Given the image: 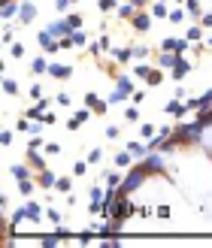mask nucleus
Listing matches in <instances>:
<instances>
[{"mask_svg":"<svg viewBox=\"0 0 212 248\" xmlns=\"http://www.w3.org/2000/svg\"><path fill=\"white\" fill-rule=\"evenodd\" d=\"M9 52H12V58H18V61H21V58H24V46H21V43H16V46L9 48Z\"/></svg>","mask_w":212,"mask_h":248,"instance_id":"44","label":"nucleus"},{"mask_svg":"<svg viewBox=\"0 0 212 248\" xmlns=\"http://www.w3.org/2000/svg\"><path fill=\"white\" fill-rule=\"evenodd\" d=\"M188 46H191L188 36H185V40H179V36H167V40L161 43L164 52H176V55H185V52H188Z\"/></svg>","mask_w":212,"mask_h":248,"instance_id":"5","label":"nucleus"},{"mask_svg":"<svg viewBox=\"0 0 212 248\" xmlns=\"http://www.w3.org/2000/svg\"><path fill=\"white\" fill-rule=\"evenodd\" d=\"M124 118H128L130 124H133V121H140V112H136V106H130L128 112H124Z\"/></svg>","mask_w":212,"mask_h":248,"instance_id":"47","label":"nucleus"},{"mask_svg":"<svg viewBox=\"0 0 212 248\" xmlns=\"http://www.w3.org/2000/svg\"><path fill=\"white\" fill-rule=\"evenodd\" d=\"M100 157H103L100 148H91V152H88V164H100Z\"/></svg>","mask_w":212,"mask_h":248,"instance_id":"42","label":"nucleus"},{"mask_svg":"<svg viewBox=\"0 0 212 248\" xmlns=\"http://www.w3.org/2000/svg\"><path fill=\"white\" fill-rule=\"evenodd\" d=\"M100 9L109 12V9H118V0H100Z\"/></svg>","mask_w":212,"mask_h":248,"instance_id":"45","label":"nucleus"},{"mask_svg":"<svg viewBox=\"0 0 212 248\" xmlns=\"http://www.w3.org/2000/svg\"><path fill=\"white\" fill-rule=\"evenodd\" d=\"M70 3H73V0H55V6H58V9H67Z\"/></svg>","mask_w":212,"mask_h":248,"instance_id":"57","label":"nucleus"},{"mask_svg":"<svg viewBox=\"0 0 212 248\" xmlns=\"http://www.w3.org/2000/svg\"><path fill=\"white\" fill-rule=\"evenodd\" d=\"M130 48H133V58H136V61H146V58H148V48H146V46H130Z\"/></svg>","mask_w":212,"mask_h":248,"instance_id":"38","label":"nucleus"},{"mask_svg":"<svg viewBox=\"0 0 212 248\" xmlns=\"http://www.w3.org/2000/svg\"><path fill=\"white\" fill-rule=\"evenodd\" d=\"M140 136H155V127L152 124H140Z\"/></svg>","mask_w":212,"mask_h":248,"instance_id":"49","label":"nucleus"},{"mask_svg":"<svg viewBox=\"0 0 212 248\" xmlns=\"http://www.w3.org/2000/svg\"><path fill=\"white\" fill-rule=\"evenodd\" d=\"M200 24H203V28H212V12H206V16H200Z\"/></svg>","mask_w":212,"mask_h":248,"instance_id":"54","label":"nucleus"},{"mask_svg":"<svg viewBox=\"0 0 212 248\" xmlns=\"http://www.w3.org/2000/svg\"><path fill=\"white\" fill-rule=\"evenodd\" d=\"M161 82H164V70H152V73H148V79H146V85H161Z\"/></svg>","mask_w":212,"mask_h":248,"instance_id":"30","label":"nucleus"},{"mask_svg":"<svg viewBox=\"0 0 212 248\" xmlns=\"http://www.w3.org/2000/svg\"><path fill=\"white\" fill-rule=\"evenodd\" d=\"M206 46H212V36H209V40H206Z\"/></svg>","mask_w":212,"mask_h":248,"instance_id":"60","label":"nucleus"},{"mask_svg":"<svg viewBox=\"0 0 212 248\" xmlns=\"http://www.w3.org/2000/svg\"><path fill=\"white\" fill-rule=\"evenodd\" d=\"M106 46H109V40H106V36H100V40H97V43H91V46H88V52H91V55H100Z\"/></svg>","mask_w":212,"mask_h":248,"instance_id":"31","label":"nucleus"},{"mask_svg":"<svg viewBox=\"0 0 212 248\" xmlns=\"http://www.w3.org/2000/svg\"><path fill=\"white\" fill-rule=\"evenodd\" d=\"M152 70H155V67H148V64H146V61H140V64H136V67H133V76L146 82V79H148V73H152Z\"/></svg>","mask_w":212,"mask_h":248,"instance_id":"23","label":"nucleus"},{"mask_svg":"<svg viewBox=\"0 0 212 248\" xmlns=\"http://www.w3.org/2000/svg\"><path fill=\"white\" fill-rule=\"evenodd\" d=\"M70 188H73V182H70L67 176H61L58 185H55V191H61V194H70Z\"/></svg>","mask_w":212,"mask_h":248,"instance_id":"35","label":"nucleus"},{"mask_svg":"<svg viewBox=\"0 0 212 248\" xmlns=\"http://www.w3.org/2000/svg\"><path fill=\"white\" fill-rule=\"evenodd\" d=\"M88 167H91L88 160H76V164H73V176H76V179L85 176V172H88Z\"/></svg>","mask_w":212,"mask_h":248,"instance_id":"33","label":"nucleus"},{"mask_svg":"<svg viewBox=\"0 0 212 248\" xmlns=\"http://www.w3.org/2000/svg\"><path fill=\"white\" fill-rule=\"evenodd\" d=\"M133 91H136V88H133V79L128 76V73H118V79H115V91L106 97V103H109V106H118V103L128 100Z\"/></svg>","mask_w":212,"mask_h":248,"instance_id":"1","label":"nucleus"},{"mask_svg":"<svg viewBox=\"0 0 212 248\" xmlns=\"http://www.w3.org/2000/svg\"><path fill=\"white\" fill-rule=\"evenodd\" d=\"M73 3H79V0H73Z\"/></svg>","mask_w":212,"mask_h":248,"instance_id":"62","label":"nucleus"},{"mask_svg":"<svg viewBox=\"0 0 212 248\" xmlns=\"http://www.w3.org/2000/svg\"><path fill=\"white\" fill-rule=\"evenodd\" d=\"M88 118H91V115H88V109H79V112H76V115H73V118L67 121V130H79L82 124L88 121Z\"/></svg>","mask_w":212,"mask_h":248,"instance_id":"15","label":"nucleus"},{"mask_svg":"<svg viewBox=\"0 0 212 248\" xmlns=\"http://www.w3.org/2000/svg\"><path fill=\"white\" fill-rule=\"evenodd\" d=\"M55 121H58L55 112H46V115H43V124H55Z\"/></svg>","mask_w":212,"mask_h":248,"instance_id":"56","label":"nucleus"},{"mask_svg":"<svg viewBox=\"0 0 212 248\" xmlns=\"http://www.w3.org/2000/svg\"><path fill=\"white\" fill-rule=\"evenodd\" d=\"M97 103H100V97H97L94 91H88V94H85V106H88V109H94Z\"/></svg>","mask_w":212,"mask_h":248,"instance_id":"39","label":"nucleus"},{"mask_svg":"<svg viewBox=\"0 0 212 248\" xmlns=\"http://www.w3.org/2000/svg\"><path fill=\"white\" fill-rule=\"evenodd\" d=\"M46 215H49V221H52V224L61 227V212H58V209H46Z\"/></svg>","mask_w":212,"mask_h":248,"instance_id":"43","label":"nucleus"},{"mask_svg":"<svg viewBox=\"0 0 212 248\" xmlns=\"http://www.w3.org/2000/svg\"><path fill=\"white\" fill-rule=\"evenodd\" d=\"M164 112H170V115H185L188 109H185V103H179V100H170V103L164 106Z\"/></svg>","mask_w":212,"mask_h":248,"instance_id":"22","label":"nucleus"},{"mask_svg":"<svg viewBox=\"0 0 212 248\" xmlns=\"http://www.w3.org/2000/svg\"><path fill=\"white\" fill-rule=\"evenodd\" d=\"M9 172H12V179H31V167H24V164H16V167H9Z\"/></svg>","mask_w":212,"mask_h":248,"instance_id":"20","label":"nucleus"},{"mask_svg":"<svg viewBox=\"0 0 212 248\" xmlns=\"http://www.w3.org/2000/svg\"><path fill=\"white\" fill-rule=\"evenodd\" d=\"M130 100H133V103H136V106H140V103H143V100H146V94H143V91H133V94H130Z\"/></svg>","mask_w":212,"mask_h":248,"instance_id":"52","label":"nucleus"},{"mask_svg":"<svg viewBox=\"0 0 212 248\" xmlns=\"http://www.w3.org/2000/svg\"><path fill=\"white\" fill-rule=\"evenodd\" d=\"M130 3H133V6H136V9H143V6H146V3H148V0H130Z\"/></svg>","mask_w":212,"mask_h":248,"instance_id":"59","label":"nucleus"},{"mask_svg":"<svg viewBox=\"0 0 212 248\" xmlns=\"http://www.w3.org/2000/svg\"><path fill=\"white\" fill-rule=\"evenodd\" d=\"M3 91H6V94H16V91H18L16 79H9V76H6V79H3Z\"/></svg>","mask_w":212,"mask_h":248,"instance_id":"40","label":"nucleus"},{"mask_svg":"<svg viewBox=\"0 0 212 248\" xmlns=\"http://www.w3.org/2000/svg\"><path fill=\"white\" fill-rule=\"evenodd\" d=\"M36 43H40V48H43L46 55H55L58 48H61V40H58V36H52L49 31H40V33H36Z\"/></svg>","mask_w":212,"mask_h":248,"instance_id":"4","label":"nucleus"},{"mask_svg":"<svg viewBox=\"0 0 212 248\" xmlns=\"http://www.w3.org/2000/svg\"><path fill=\"white\" fill-rule=\"evenodd\" d=\"M152 18L155 16H148V12H136V16L130 18V24H133L136 33H146V31H152Z\"/></svg>","mask_w":212,"mask_h":248,"instance_id":"8","label":"nucleus"},{"mask_svg":"<svg viewBox=\"0 0 212 248\" xmlns=\"http://www.w3.org/2000/svg\"><path fill=\"white\" fill-rule=\"evenodd\" d=\"M31 97H33V100H43V88H40V85H31Z\"/></svg>","mask_w":212,"mask_h":248,"instance_id":"50","label":"nucleus"},{"mask_svg":"<svg viewBox=\"0 0 212 248\" xmlns=\"http://www.w3.org/2000/svg\"><path fill=\"white\" fill-rule=\"evenodd\" d=\"M121 182H124V179H121V172H106V185H109V188H118Z\"/></svg>","mask_w":212,"mask_h":248,"instance_id":"36","label":"nucleus"},{"mask_svg":"<svg viewBox=\"0 0 212 248\" xmlns=\"http://www.w3.org/2000/svg\"><path fill=\"white\" fill-rule=\"evenodd\" d=\"M188 73H191V64H188V61H185V58L179 55L176 67H173V79H185V76H188Z\"/></svg>","mask_w":212,"mask_h":248,"instance_id":"16","label":"nucleus"},{"mask_svg":"<svg viewBox=\"0 0 212 248\" xmlns=\"http://www.w3.org/2000/svg\"><path fill=\"white\" fill-rule=\"evenodd\" d=\"M58 106H70V94H58Z\"/></svg>","mask_w":212,"mask_h":248,"instance_id":"55","label":"nucleus"},{"mask_svg":"<svg viewBox=\"0 0 212 248\" xmlns=\"http://www.w3.org/2000/svg\"><path fill=\"white\" fill-rule=\"evenodd\" d=\"M49 76H52V79H70L73 70L67 64H49Z\"/></svg>","mask_w":212,"mask_h":248,"instance_id":"14","label":"nucleus"},{"mask_svg":"<svg viewBox=\"0 0 212 248\" xmlns=\"http://www.w3.org/2000/svg\"><path fill=\"white\" fill-rule=\"evenodd\" d=\"M36 182H40V188H55V185H58V176H55V172L52 170H40V176H36Z\"/></svg>","mask_w":212,"mask_h":248,"instance_id":"13","label":"nucleus"},{"mask_svg":"<svg viewBox=\"0 0 212 248\" xmlns=\"http://www.w3.org/2000/svg\"><path fill=\"white\" fill-rule=\"evenodd\" d=\"M146 176H148V172H146L143 167H133L128 176H124V182L118 185V194H130V191H136V188L143 185V179H146Z\"/></svg>","mask_w":212,"mask_h":248,"instance_id":"3","label":"nucleus"},{"mask_svg":"<svg viewBox=\"0 0 212 248\" xmlns=\"http://www.w3.org/2000/svg\"><path fill=\"white\" fill-rule=\"evenodd\" d=\"M109 55H112V61L124 64V61H130V58H133V48H130V46H115V48H109Z\"/></svg>","mask_w":212,"mask_h":248,"instance_id":"12","label":"nucleus"},{"mask_svg":"<svg viewBox=\"0 0 212 248\" xmlns=\"http://www.w3.org/2000/svg\"><path fill=\"white\" fill-rule=\"evenodd\" d=\"M185 9H188L191 18H200V3H197V0H185Z\"/></svg>","mask_w":212,"mask_h":248,"instance_id":"34","label":"nucleus"},{"mask_svg":"<svg viewBox=\"0 0 212 248\" xmlns=\"http://www.w3.org/2000/svg\"><path fill=\"white\" fill-rule=\"evenodd\" d=\"M130 160H133L130 152H118V155H115V167H118V170H121V167H130Z\"/></svg>","mask_w":212,"mask_h":248,"instance_id":"28","label":"nucleus"},{"mask_svg":"<svg viewBox=\"0 0 212 248\" xmlns=\"http://www.w3.org/2000/svg\"><path fill=\"white\" fill-rule=\"evenodd\" d=\"M176 61H179L176 52H164V48H161V55H158V67L161 70H173V67H176Z\"/></svg>","mask_w":212,"mask_h":248,"instance_id":"11","label":"nucleus"},{"mask_svg":"<svg viewBox=\"0 0 212 248\" xmlns=\"http://www.w3.org/2000/svg\"><path fill=\"white\" fill-rule=\"evenodd\" d=\"M46 31L52 33V36H58V40H64V36H70V33H73V28H70V21H67V18H61V21H52V24H49Z\"/></svg>","mask_w":212,"mask_h":248,"instance_id":"9","label":"nucleus"},{"mask_svg":"<svg viewBox=\"0 0 212 248\" xmlns=\"http://www.w3.org/2000/svg\"><path fill=\"white\" fill-rule=\"evenodd\" d=\"M3 43H12V28H3Z\"/></svg>","mask_w":212,"mask_h":248,"instance_id":"58","label":"nucleus"},{"mask_svg":"<svg viewBox=\"0 0 212 248\" xmlns=\"http://www.w3.org/2000/svg\"><path fill=\"white\" fill-rule=\"evenodd\" d=\"M28 160H31L36 170H46V160H43V155H40V148H28Z\"/></svg>","mask_w":212,"mask_h":248,"instance_id":"19","label":"nucleus"},{"mask_svg":"<svg viewBox=\"0 0 212 248\" xmlns=\"http://www.w3.org/2000/svg\"><path fill=\"white\" fill-rule=\"evenodd\" d=\"M106 136H109V140H118V127H115V124H109V127H106Z\"/></svg>","mask_w":212,"mask_h":248,"instance_id":"51","label":"nucleus"},{"mask_svg":"<svg viewBox=\"0 0 212 248\" xmlns=\"http://www.w3.org/2000/svg\"><path fill=\"white\" fill-rule=\"evenodd\" d=\"M18 6H21V3H16V0H3V6H0V16H3V18L18 16Z\"/></svg>","mask_w":212,"mask_h":248,"instance_id":"18","label":"nucleus"},{"mask_svg":"<svg viewBox=\"0 0 212 248\" xmlns=\"http://www.w3.org/2000/svg\"><path fill=\"white\" fill-rule=\"evenodd\" d=\"M152 16H155V18H167V16H170V12H167V3H164V0H158V3L152 6Z\"/></svg>","mask_w":212,"mask_h":248,"instance_id":"29","label":"nucleus"},{"mask_svg":"<svg viewBox=\"0 0 212 248\" xmlns=\"http://www.w3.org/2000/svg\"><path fill=\"white\" fill-rule=\"evenodd\" d=\"M31 73H33V76H43V73H49V64H46V58H36L33 64H31Z\"/></svg>","mask_w":212,"mask_h":248,"instance_id":"26","label":"nucleus"},{"mask_svg":"<svg viewBox=\"0 0 212 248\" xmlns=\"http://www.w3.org/2000/svg\"><path fill=\"white\" fill-rule=\"evenodd\" d=\"M136 12H140V9H136L130 0H128V3H118V18H133Z\"/></svg>","mask_w":212,"mask_h":248,"instance_id":"21","label":"nucleus"},{"mask_svg":"<svg viewBox=\"0 0 212 248\" xmlns=\"http://www.w3.org/2000/svg\"><path fill=\"white\" fill-rule=\"evenodd\" d=\"M46 155H61V145L58 142H46Z\"/></svg>","mask_w":212,"mask_h":248,"instance_id":"48","label":"nucleus"},{"mask_svg":"<svg viewBox=\"0 0 212 248\" xmlns=\"http://www.w3.org/2000/svg\"><path fill=\"white\" fill-rule=\"evenodd\" d=\"M36 18V6H33V0H21V6H18V21L21 24H31Z\"/></svg>","mask_w":212,"mask_h":248,"instance_id":"10","label":"nucleus"},{"mask_svg":"<svg viewBox=\"0 0 212 248\" xmlns=\"http://www.w3.org/2000/svg\"><path fill=\"white\" fill-rule=\"evenodd\" d=\"M140 167L146 170V172H164V155H152V152H148L143 160H140Z\"/></svg>","mask_w":212,"mask_h":248,"instance_id":"6","label":"nucleus"},{"mask_svg":"<svg viewBox=\"0 0 212 248\" xmlns=\"http://www.w3.org/2000/svg\"><path fill=\"white\" fill-rule=\"evenodd\" d=\"M176 3H185V0H176Z\"/></svg>","mask_w":212,"mask_h":248,"instance_id":"61","label":"nucleus"},{"mask_svg":"<svg viewBox=\"0 0 212 248\" xmlns=\"http://www.w3.org/2000/svg\"><path fill=\"white\" fill-rule=\"evenodd\" d=\"M16 130H21V133H31V130H33V124H31V121H24V118H18V121H16Z\"/></svg>","mask_w":212,"mask_h":248,"instance_id":"41","label":"nucleus"},{"mask_svg":"<svg viewBox=\"0 0 212 248\" xmlns=\"http://www.w3.org/2000/svg\"><path fill=\"white\" fill-rule=\"evenodd\" d=\"M40 215H43V206L33 203V200H28L24 206H18V212L12 215V221H16V224H21V221L28 218V221H33V224H40Z\"/></svg>","mask_w":212,"mask_h":248,"instance_id":"2","label":"nucleus"},{"mask_svg":"<svg viewBox=\"0 0 212 248\" xmlns=\"http://www.w3.org/2000/svg\"><path fill=\"white\" fill-rule=\"evenodd\" d=\"M185 12H188V9H170V16H167L170 24H182L185 21Z\"/></svg>","mask_w":212,"mask_h":248,"instance_id":"32","label":"nucleus"},{"mask_svg":"<svg viewBox=\"0 0 212 248\" xmlns=\"http://www.w3.org/2000/svg\"><path fill=\"white\" fill-rule=\"evenodd\" d=\"M0 145H3V148H9V145H12V133H9V130L0 133Z\"/></svg>","mask_w":212,"mask_h":248,"instance_id":"46","label":"nucleus"},{"mask_svg":"<svg viewBox=\"0 0 212 248\" xmlns=\"http://www.w3.org/2000/svg\"><path fill=\"white\" fill-rule=\"evenodd\" d=\"M185 36H188L191 43H200V40H203V24H191V28H188V33H185Z\"/></svg>","mask_w":212,"mask_h":248,"instance_id":"24","label":"nucleus"},{"mask_svg":"<svg viewBox=\"0 0 212 248\" xmlns=\"http://www.w3.org/2000/svg\"><path fill=\"white\" fill-rule=\"evenodd\" d=\"M128 152H130V155H133L136 160H143V157H146L148 152H152V148H148L146 142H128Z\"/></svg>","mask_w":212,"mask_h":248,"instance_id":"17","label":"nucleus"},{"mask_svg":"<svg viewBox=\"0 0 212 248\" xmlns=\"http://www.w3.org/2000/svg\"><path fill=\"white\" fill-rule=\"evenodd\" d=\"M18 194L24 197V200H31V194H33V182H31V179H21V182H18Z\"/></svg>","mask_w":212,"mask_h":248,"instance_id":"25","label":"nucleus"},{"mask_svg":"<svg viewBox=\"0 0 212 248\" xmlns=\"http://www.w3.org/2000/svg\"><path fill=\"white\" fill-rule=\"evenodd\" d=\"M70 40H73V48H76V46H85V43H88V33L79 28V31H73V33H70Z\"/></svg>","mask_w":212,"mask_h":248,"instance_id":"27","label":"nucleus"},{"mask_svg":"<svg viewBox=\"0 0 212 248\" xmlns=\"http://www.w3.org/2000/svg\"><path fill=\"white\" fill-rule=\"evenodd\" d=\"M43 145H46V142H43V140H40V136H33V140H31V142H28V148H43Z\"/></svg>","mask_w":212,"mask_h":248,"instance_id":"53","label":"nucleus"},{"mask_svg":"<svg viewBox=\"0 0 212 248\" xmlns=\"http://www.w3.org/2000/svg\"><path fill=\"white\" fill-rule=\"evenodd\" d=\"M103 197H106V188H94V185H91V191H88V212L91 215H100Z\"/></svg>","mask_w":212,"mask_h":248,"instance_id":"7","label":"nucleus"},{"mask_svg":"<svg viewBox=\"0 0 212 248\" xmlns=\"http://www.w3.org/2000/svg\"><path fill=\"white\" fill-rule=\"evenodd\" d=\"M67 21H70V28H73V31H79V28H82V16H79V12H70Z\"/></svg>","mask_w":212,"mask_h":248,"instance_id":"37","label":"nucleus"}]
</instances>
